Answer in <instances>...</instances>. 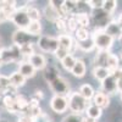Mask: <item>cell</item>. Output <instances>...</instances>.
<instances>
[{
  "label": "cell",
  "mask_w": 122,
  "mask_h": 122,
  "mask_svg": "<svg viewBox=\"0 0 122 122\" xmlns=\"http://www.w3.org/2000/svg\"><path fill=\"white\" fill-rule=\"evenodd\" d=\"M92 39H93V42H94V45L99 50H101V51H109L110 48L112 46V44H114V39L111 38L110 36H107L104 32V29L94 30Z\"/></svg>",
  "instance_id": "1"
},
{
  "label": "cell",
  "mask_w": 122,
  "mask_h": 122,
  "mask_svg": "<svg viewBox=\"0 0 122 122\" xmlns=\"http://www.w3.org/2000/svg\"><path fill=\"white\" fill-rule=\"evenodd\" d=\"M88 107V100H86L78 92L71 93L68 97V109L72 111L73 114H78L81 115L86 111Z\"/></svg>",
  "instance_id": "2"
},
{
  "label": "cell",
  "mask_w": 122,
  "mask_h": 122,
  "mask_svg": "<svg viewBox=\"0 0 122 122\" xmlns=\"http://www.w3.org/2000/svg\"><path fill=\"white\" fill-rule=\"evenodd\" d=\"M0 57L3 60V64H12L17 62L21 57L20 49L16 45H12L11 48H3L0 50Z\"/></svg>",
  "instance_id": "3"
},
{
  "label": "cell",
  "mask_w": 122,
  "mask_h": 122,
  "mask_svg": "<svg viewBox=\"0 0 122 122\" xmlns=\"http://www.w3.org/2000/svg\"><path fill=\"white\" fill-rule=\"evenodd\" d=\"M49 87L55 93V95L66 97L70 92V84L67 82V79L64 78V77H60V76L57 78H55L53 82H50Z\"/></svg>",
  "instance_id": "4"
},
{
  "label": "cell",
  "mask_w": 122,
  "mask_h": 122,
  "mask_svg": "<svg viewBox=\"0 0 122 122\" xmlns=\"http://www.w3.org/2000/svg\"><path fill=\"white\" fill-rule=\"evenodd\" d=\"M38 46L45 53L55 54V51L59 49L57 38L50 37V36H43V37H40L39 40H38Z\"/></svg>",
  "instance_id": "5"
},
{
  "label": "cell",
  "mask_w": 122,
  "mask_h": 122,
  "mask_svg": "<svg viewBox=\"0 0 122 122\" xmlns=\"http://www.w3.org/2000/svg\"><path fill=\"white\" fill-rule=\"evenodd\" d=\"M50 107L56 114H64L68 109V100L62 95H54L50 100Z\"/></svg>",
  "instance_id": "6"
},
{
  "label": "cell",
  "mask_w": 122,
  "mask_h": 122,
  "mask_svg": "<svg viewBox=\"0 0 122 122\" xmlns=\"http://www.w3.org/2000/svg\"><path fill=\"white\" fill-rule=\"evenodd\" d=\"M11 21L18 27V29H26L30 23V20L26 12V10H23V9L16 10V12L11 17Z\"/></svg>",
  "instance_id": "7"
},
{
  "label": "cell",
  "mask_w": 122,
  "mask_h": 122,
  "mask_svg": "<svg viewBox=\"0 0 122 122\" xmlns=\"http://www.w3.org/2000/svg\"><path fill=\"white\" fill-rule=\"evenodd\" d=\"M30 38H32V36L28 34L26 29H17L12 34V43L14 45L21 48L23 45L30 44Z\"/></svg>",
  "instance_id": "8"
},
{
  "label": "cell",
  "mask_w": 122,
  "mask_h": 122,
  "mask_svg": "<svg viewBox=\"0 0 122 122\" xmlns=\"http://www.w3.org/2000/svg\"><path fill=\"white\" fill-rule=\"evenodd\" d=\"M104 32L107 36H110L114 40L122 38V27L117 22H109L106 27L104 28Z\"/></svg>",
  "instance_id": "9"
},
{
  "label": "cell",
  "mask_w": 122,
  "mask_h": 122,
  "mask_svg": "<svg viewBox=\"0 0 122 122\" xmlns=\"http://www.w3.org/2000/svg\"><path fill=\"white\" fill-rule=\"evenodd\" d=\"M101 87H103V90H104L105 94L106 93L107 94H115L116 92H118L117 90V81L111 75L101 82Z\"/></svg>",
  "instance_id": "10"
},
{
  "label": "cell",
  "mask_w": 122,
  "mask_h": 122,
  "mask_svg": "<svg viewBox=\"0 0 122 122\" xmlns=\"http://www.w3.org/2000/svg\"><path fill=\"white\" fill-rule=\"evenodd\" d=\"M28 62L36 68V71L44 70L46 67V60H45V57L42 54H36L34 53L32 56L28 57Z\"/></svg>",
  "instance_id": "11"
},
{
  "label": "cell",
  "mask_w": 122,
  "mask_h": 122,
  "mask_svg": "<svg viewBox=\"0 0 122 122\" xmlns=\"http://www.w3.org/2000/svg\"><path fill=\"white\" fill-rule=\"evenodd\" d=\"M93 103H94V105L99 106L100 109H105L110 104V99H109L107 94H105L104 92H98L93 97Z\"/></svg>",
  "instance_id": "12"
},
{
  "label": "cell",
  "mask_w": 122,
  "mask_h": 122,
  "mask_svg": "<svg viewBox=\"0 0 122 122\" xmlns=\"http://www.w3.org/2000/svg\"><path fill=\"white\" fill-rule=\"evenodd\" d=\"M18 72L27 79V78L34 77V75H36V68L30 65L28 61H23V62H21V64H20V66H18Z\"/></svg>",
  "instance_id": "13"
},
{
  "label": "cell",
  "mask_w": 122,
  "mask_h": 122,
  "mask_svg": "<svg viewBox=\"0 0 122 122\" xmlns=\"http://www.w3.org/2000/svg\"><path fill=\"white\" fill-rule=\"evenodd\" d=\"M57 42H59V48H62V49L67 50L68 53L73 46V39L68 34H60L57 38Z\"/></svg>",
  "instance_id": "14"
},
{
  "label": "cell",
  "mask_w": 122,
  "mask_h": 122,
  "mask_svg": "<svg viewBox=\"0 0 122 122\" xmlns=\"http://www.w3.org/2000/svg\"><path fill=\"white\" fill-rule=\"evenodd\" d=\"M9 78H10V83H11V86L15 87L16 89L20 88V87H22V86H25V83H26V78L20 73L18 71L11 73L9 76Z\"/></svg>",
  "instance_id": "15"
},
{
  "label": "cell",
  "mask_w": 122,
  "mask_h": 122,
  "mask_svg": "<svg viewBox=\"0 0 122 122\" xmlns=\"http://www.w3.org/2000/svg\"><path fill=\"white\" fill-rule=\"evenodd\" d=\"M44 15H45V17H46L48 21H51V22H56L59 18L62 17L56 9H54L51 5H49V4H48V6L44 9Z\"/></svg>",
  "instance_id": "16"
},
{
  "label": "cell",
  "mask_w": 122,
  "mask_h": 122,
  "mask_svg": "<svg viewBox=\"0 0 122 122\" xmlns=\"http://www.w3.org/2000/svg\"><path fill=\"white\" fill-rule=\"evenodd\" d=\"M86 71H87V67H86V64L83 62L82 60H77L76 64L73 66V68L71 70V73H72L75 77H83L86 75Z\"/></svg>",
  "instance_id": "17"
},
{
  "label": "cell",
  "mask_w": 122,
  "mask_h": 122,
  "mask_svg": "<svg viewBox=\"0 0 122 122\" xmlns=\"http://www.w3.org/2000/svg\"><path fill=\"white\" fill-rule=\"evenodd\" d=\"M15 97L16 95H11V94H5L3 98V104L5 106V109L11 114H16V107H15Z\"/></svg>",
  "instance_id": "18"
},
{
  "label": "cell",
  "mask_w": 122,
  "mask_h": 122,
  "mask_svg": "<svg viewBox=\"0 0 122 122\" xmlns=\"http://www.w3.org/2000/svg\"><path fill=\"white\" fill-rule=\"evenodd\" d=\"M28 103H29V101L26 99V97H23L21 94H16V97H15L16 112H20V111H26L27 107H28Z\"/></svg>",
  "instance_id": "19"
},
{
  "label": "cell",
  "mask_w": 122,
  "mask_h": 122,
  "mask_svg": "<svg viewBox=\"0 0 122 122\" xmlns=\"http://www.w3.org/2000/svg\"><path fill=\"white\" fill-rule=\"evenodd\" d=\"M109 51H101L99 50V53L97 54L95 56V67H105L106 68V65H107V59H109Z\"/></svg>",
  "instance_id": "20"
},
{
  "label": "cell",
  "mask_w": 122,
  "mask_h": 122,
  "mask_svg": "<svg viewBox=\"0 0 122 122\" xmlns=\"http://www.w3.org/2000/svg\"><path fill=\"white\" fill-rule=\"evenodd\" d=\"M86 114H87V117L97 121L101 116V114H103V109H100L99 106H97L94 104L93 105H88V107L86 110Z\"/></svg>",
  "instance_id": "21"
},
{
  "label": "cell",
  "mask_w": 122,
  "mask_h": 122,
  "mask_svg": "<svg viewBox=\"0 0 122 122\" xmlns=\"http://www.w3.org/2000/svg\"><path fill=\"white\" fill-rule=\"evenodd\" d=\"M73 16H75V18H76V21H77V23H78L79 27H82V28L89 27L90 18H89V15L87 12H77Z\"/></svg>",
  "instance_id": "22"
},
{
  "label": "cell",
  "mask_w": 122,
  "mask_h": 122,
  "mask_svg": "<svg viewBox=\"0 0 122 122\" xmlns=\"http://www.w3.org/2000/svg\"><path fill=\"white\" fill-rule=\"evenodd\" d=\"M78 93L82 95L86 100L89 101L90 99H93L95 92H94V89H93V87H92V86H89V84H83V86H81Z\"/></svg>",
  "instance_id": "23"
},
{
  "label": "cell",
  "mask_w": 122,
  "mask_h": 122,
  "mask_svg": "<svg viewBox=\"0 0 122 122\" xmlns=\"http://www.w3.org/2000/svg\"><path fill=\"white\" fill-rule=\"evenodd\" d=\"M106 68L110 72V75H112L115 71L118 68V57L114 54H109V59H107V65Z\"/></svg>",
  "instance_id": "24"
},
{
  "label": "cell",
  "mask_w": 122,
  "mask_h": 122,
  "mask_svg": "<svg viewBox=\"0 0 122 122\" xmlns=\"http://www.w3.org/2000/svg\"><path fill=\"white\" fill-rule=\"evenodd\" d=\"M26 30L30 36H39L40 32H42V25H40L39 21H30V23L26 28Z\"/></svg>",
  "instance_id": "25"
},
{
  "label": "cell",
  "mask_w": 122,
  "mask_h": 122,
  "mask_svg": "<svg viewBox=\"0 0 122 122\" xmlns=\"http://www.w3.org/2000/svg\"><path fill=\"white\" fill-rule=\"evenodd\" d=\"M93 75H94V77H95L98 81L103 82L104 79H106V78L110 76V72L107 71V68H105V67H94Z\"/></svg>",
  "instance_id": "26"
},
{
  "label": "cell",
  "mask_w": 122,
  "mask_h": 122,
  "mask_svg": "<svg viewBox=\"0 0 122 122\" xmlns=\"http://www.w3.org/2000/svg\"><path fill=\"white\" fill-rule=\"evenodd\" d=\"M76 59H75V56L73 55H71V54H68L67 56H65V59H62L61 60V64H62V66H64V68L65 70H67V71H71L73 68V66H75V64H76Z\"/></svg>",
  "instance_id": "27"
},
{
  "label": "cell",
  "mask_w": 122,
  "mask_h": 122,
  "mask_svg": "<svg viewBox=\"0 0 122 122\" xmlns=\"http://www.w3.org/2000/svg\"><path fill=\"white\" fill-rule=\"evenodd\" d=\"M26 12H27L30 21H39L40 20V11L34 6H27Z\"/></svg>",
  "instance_id": "28"
},
{
  "label": "cell",
  "mask_w": 122,
  "mask_h": 122,
  "mask_svg": "<svg viewBox=\"0 0 122 122\" xmlns=\"http://www.w3.org/2000/svg\"><path fill=\"white\" fill-rule=\"evenodd\" d=\"M59 77V71L55 67H49L44 71V78L46 79V82H53L55 78Z\"/></svg>",
  "instance_id": "29"
},
{
  "label": "cell",
  "mask_w": 122,
  "mask_h": 122,
  "mask_svg": "<svg viewBox=\"0 0 122 122\" xmlns=\"http://www.w3.org/2000/svg\"><path fill=\"white\" fill-rule=\"evenodd\" d=\"M78 48H79L81 50H83V51L88 53V51H92V50L95 48V45H94L93 39L89 38V39L84 40V42H79V43H78Z\"/></svg>",
  "instance_id": "30"
},
{
  "label": "cell",
  "mask_w": 122,
  "mask_h": 122,
  "mask_svg": "<svg viewBox=\"0 0 122 122\" xmlns=\"http://www.w3.org/2000/svg\"><path fill=\"white\" fill-rule=\"evenodd\" d=\"M116 7H117V1H115V0H105L104 5H103V10L107 15L112 14Z\"/></svg>",
  "instance_id": "31"
},
{
  "label": "cell",
  "mask_w": 122,
  "mask_h": 122,
  "mask_svg": "<svg viewBox=\"0 0 122 122\" xmlns=\"http://www.w3.org/2000/svg\"><path fill=\"white\" fill-rule=\"evenodd\" d=\"M75 34H76L77 40H79V42H84V40L89 39V32L87 30V28L78 27V28H77V30L75 32Z\"/></svg>",
  "instance_id": "32"
},
{
  "label": "cell",
  "mask_w": 122,
  "mask_h": 122,
  "mask_svg": "<svg viewBox=\"0 0 122 122\" xmlns=\"http://www.w3.org/2000/svg\"><path fill=\"white\" fill-rule=\"evenodd\" d=\"M18 49H20V54H21V56H27V57H29V56H32V55L34 54V49H33L32 43L27 44V45H23V46L18 48Z\"/></svg>",
  "instance_id": "33"
},
{
  "label": "cell",
  "mask_w": 122,
  "mask_h": 122,
  "mask_svg": "<svg viewBox=\"0 0 122 122\" xmlns=\"http://www.w3.org/2000/svg\"><path fill=\"white\" fill-rule=\"evenodd\" d=\"M66 25H67V29L70 30V32H76L77 28H78V23L76 21L75 16H70L67 20H66Z\"/></svg>",
  "instance_id": "34"
},
{
  "label": "cell",
  "mask_w": 122,
  "mask_h": 122,
  "mask_svg": "<svg viewBox=\"0 0 122 122\" xmlns=\"http://www.w3.org/2000/svg\"><path fill=\"white\" fill-rule=\"evenodd\" d=\"M62 122H83V117L78 115V114H71L68 116H66Z\"/></svg>",
  "instance_id": "35"
},
{
  "label": "cell",
  "mask_w": 122,
  "mask_h": 122,
  "mask_svg": "<svg viewBox=\"0 0 122 122\" xmlns=\"http://www.w3.org/2000/svg\"><path fill=\"white\" fill-rule=\"evenodd\" d=\"M87 5L92 9H103L104 0H89L87 1Z\"/></svg>",
  "instance_id": "36"
},
{
  "label": "cell",
  "mask_w": 122,
  "mask_h": 122,
  "mask_svg": "<svg viewBox=\"0 0 122 122\" xmlns=\"http://www.w3.org/2000/svg\"><path fill=\"white\" fill-rule=\"evenodd\" d=\"M55 25H56V28H57L59 30H61V32H64V30H66V29H67L66 18H65V17H61V18H59L57 21L55 22Z\"/></svg>",
  "instance_id": "37"
},
{
  "label": "cell",
  "mask_w": 122,
  "mask_h": 122,
  "mask_svg": "<svg viewBox=\"0 0 122 122\" xmlns=\"http://www.w3.org/2000/svg\"><path fill=\"white\" fill-rule=\"evenodd\" d=\"M70 53L67 51V50H65V49H62V48H59L57 50H56V51H55V56L61 61V60H62V59H65V56H67Z\"/></svg>",
  "instance_id": "38"
},
{
  "label": "cell",
  "mask_w": 122,
  "mask_h": 122,
  "mask_svg": "<svg viewBox=\"0 0 122 122\" xmlns=\"http://www.w3.org/2000/svg\"><path fill=\"white\" fill-rule=\"evenodd\" d=\"M111 76H112L116 81H120V79H122V68H117L116 71H115V72L112 73V75H111Z\"/></svg>",
  "instance_id": "39"
},
{
  "label": "cell",
  "mask_w": 122,
  "mask_h": 122,
  "mask_svg": "<svg viewBox=\"0 0 122 122\" xmlns=\"http://www.w3.org/2000/svg\"><path fill=\"white\" fill-rule=\"evenodd\" d=\"M17 122H33V120L30 117H28V116H26V115H23L17 120Z\"/></svg>",
  "instance_id": "40"
},
{
  "label": "cell",
  "mask_w": 122,
  "mask_h": 122,
  "mask_svg": "<svg viewBox=\"0 0 122 122\" xmlns=\"http://www.w3.org/2000/svg\"><path fill=\"white\" fill-rule=\"evenodd\" d=\"M36 99H38V100H40V99H43V93L40 90H37L36 92V97H34Z\"/></svg>",
  "instance_id": "41"
},
{
  "label": "cell",
  "mask_w": 122,
  "mask_h": 122,
  "mask_svg": "<svg viewBox=\"0 0 122 122\" xmlns=\"http://www.w3.org/2000/svg\"><path fill=\"white\" fill-rule=\"evenodd\" d=\"M5 6H6V1H0V14L4 11Z\"/></svg>",
  "instance_id": "42"
},
{
  "label": "cell",
  "mask_w": 122,
  "mask_h": 122,
  "mask_svg": "<svg viewBox=\"0 0 122 122\" xmlns=\"http://www.w3.org/2000/svg\"><path fill=\"white\" fill-rule=\"evenodd\" d=\"M117 90L122 93V79L117 81Z\"/></svg>",
  "instance_id": "43"
},
{
  "label": "cell",
  "mask_w": 122,
  "mask_h": 122,
  "mask_svg": "<svg viewBox=\"0 0 122 122\" xmlns=\"http://www.w3.org/2000/svg\"><path fill=\"white\" fill-rule=\"evenodd\" d=\"M83 122H97V121L95 120H92L89 117H86V118H83Z\"/></svg>",
  "instance_id": "44"
},
{
  "label": "cell",
  "mask_w": 122,
  "mask_h": 122,
  "mask_svg": "<svg viewBox=\"0 0 122 122\" xmlns=\"http://www.w3.org/2000/svg\"><path fill=\"white\" fill-rule=\"evenodd\" d=\"M117 23H118V25L122 27V14H121V15H120V17H118V21H117Z\"/></svg>",
  "instance_id": "45"
},
{
  "label": "cell",
  "mask_w": 122,
  "mask_h": 122,
  "mask_svg": "<svg viewBox=\"0 0 122 122\" xmlns=\"http://www.w3.org/2000/svg\"><path fill=\"white\" fill-rule=\"evenodd\" d=\"M1 65H4V64H3V60H1V57H0V66H1Z\"/></svg>",
  "instance_id": "46"
},
{
  "label": "cell",
  "mask_w": 122,
  "mask_h": 122,
  "mask_svg": "<svg viewBox=\"0 0 122 122\" xmlns=\"http://www.w3.org/2000/svg\"><path fill=\"white\" fill-rule=\"evenodd\" d=\"M0 43H1V40H0ZM1 49H3V48H1V45H0V50H1Z\"/></svg>",
  "instance_id": "47"
},
{
  "label": "cell",
  "mask_w": 122,
  "mask_h": 122,
  "mask_svg": "<svg viewBox=\"0 0 122 122\" xmlns=\"http://www.w3.org/2000/svg\"><path fill=\"white\" fill-rule=\"evenodd\" d=\"M0 122H6V121H0Z\"/></svg>",
  "instance_id": "48"
},
{
  "label": "cell",
  "mask_w": 122,
  "mask_h": 122,
  "mask_svg": "<svg viewBox=\"0 0 122 122\" xmlns=\"http://www.w3.org/2000/svg\"><path fill=\"white\" fill-rule=\"evenodd\" d=\"M121 99H122V93H121Z\"/></svg>",
  "instance_id": "49"
}]
</instances>
